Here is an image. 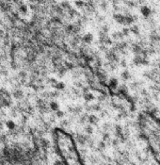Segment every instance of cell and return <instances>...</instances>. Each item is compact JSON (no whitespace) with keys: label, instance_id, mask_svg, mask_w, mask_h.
<instances>
[{"label":"cell","instance_id":"2","mask_svg":"<svg viewBox=\"0 0 160 165\" xmlns=\"http://www.w3.org/2000/svg\"><path fill=\"white\" fill-rule=\"evenodd\" d=\"M129 77H130V74H129V73H128L127 71H126V72H123V79L126 80V79H129Z\"/></svg>","mask_w":160,"mask_h":165},{"label":"cell","instance_id":"1","mask_svg":"<svg viewBox=\"0 0 160 165\" xmlns=\"http://www.w3.org/2000/svg\"><path fill=\"white\" fill-rule=\"evenodd\" d=\"M140 12H141V14L144 17H149L150 15H151L152 11H151V9L148 8L147 6H143V7H141V9H140Z\"/></svg>","mask_w":160,"mask_h":165}]
</instances>
